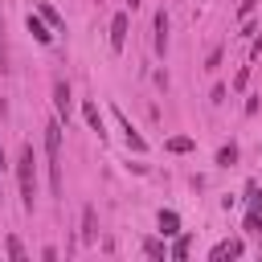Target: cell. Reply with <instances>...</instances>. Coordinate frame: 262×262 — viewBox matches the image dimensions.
Returning a JSON list of instances; mask_svg holds the SVG:
<instances>
[{"mask_svg": "<svg viewBox=\"0 0 262 262\" xmlns=\"http://www.w3.org/2000/svg\"><path fill=\"white\" fill-rule=\"evenodd\" d=\"M246 201H250V209H258V201H262V196H258V184H250V188H246Z\"/></svg>", "mask_w": 262, "mask_h": 262, "instance_id": "ffe728a7", "label": "cell"}, {"mask_svg": "<svg viewBox=\"0 0 262 262\" xmlns=\"http://www.w3.org/2000/svg\"><path fill=\"white\" fill-rule=\"evenodd\" d=\"M53 106H57V115H61V119H70V86H66L61 78L53 82Z\"/></svg>", "mask_w": 262, "mask_h": 262, "instance_id": "5b68a950", "label": "cell"}, {"mask_svg": "<svg viewBox=\"0 0 262 262\" xmlns=\"http://www.w3.org/2000/svg\"><path fill=\"white\" fill-rule=\"evenodd\" d=\"M29 33H33L41 45H49V41H53V33H49V29L41 25V16H33V12H29Z\"/></svg>", "mask_w": 262, "mask_h": 262, "instance_id": "30bf717a", "label": "cell"}, {"mask_svg": "<svg viewBox=\"0 0 262 262\" xmlns=\"http://www.w3.org/2000/svg\"><path fill=\"white\" fill-rule=\"evenodd\" d=\"M41 20H49V25H53V29H61V16H57V12H53V8H49V4H41Z\"/></svg>", "mask_w": 262, "mask_h": 262, "instance_id": "e0dca14e", "label": "cell"}, {"mask_svg": "<svg viewBox=\"0 0 262 262\" xmlns=\"http://www.w3.org/2000/svg\"><path fill=\"white\" fill-rule=\"evenodd\" d=\"M127 4H131V8H135V4H139V0H127Z\"/></svg>", "mask_w": 262, "mask_h": 262, "instance_id": "7402d4cb", "label": "cell"}, {"mask_svg": "<svg viewBox=\"0 0 262 262\" xmlns=\"http://www.w3.org/2000/svg\"><path fill=\"white\" fill-rule=\"evenodd\" d=\"M127 45V12H115V20H111V49L119 53Z\"/></svg>", "mask_w": 262, "mask_h": 262, "instance_id": "3957f363", "label": "cell"}, {"mask_svg": "<svg viewBox=\"0 0 262 262\" xmlns=\"http://www.w3.org/2000/svg\"><path fill=\"white\" fill-rule=\"evenodd\" d=\"M233 160H237V147H233V143H225V147L217 151V164H221V168H229Z\"/></svg>", "mask_w": 262, "mask_h": 262, "instance_id": "4fadbf2b", "label": "cell"}, {"mask_svg": "<svg viewBox=\"0 0 262 262\" xmlns=\"http://www.w3.org/2000/svg\"><path fill=\"white\" fill-rule=\"evenodd\" d=\"M45 160H49V188L61 196V119L45 123Z\"/></svg>", "mask_w": 262, "mask_h": 262, "instance_id": "6da1fadb", "label": "cell"}, {"mask_svg": "<svg viewBox=\"0 0 262 262\" xmlns=\"http://www.w3.org/2000/svg\"><path fill=\"white\" fill-rule=\"evenodd\" d=\"M94 233H98V221H94V205H86V209H82V242H94Z\"/></svg>", "mask_w": 262, "mask_h": 262, "instance_id": "52a82bcc", "label": "cell"}, {"mask_svg": "<svg viewBox=\"0 0 262 262\" xmlns=\"http://www.w3.org/2000/svg\"><path fill=\"white\" fill-rule=\"evenodd\" d=\"M143 254H147V258H164V242L147 237V242H143Z\"/></svg>", "mask_w": 262, "mask_h": 262, "instance_id": "9a60e30c", "label": "cell"}, {"mask_svg": "<svg viewBox=\"0 0 262 262\" xmlns=\"http://www.w3.org/2000/svg\"><path fill=\"white\" fill-rule=\"evenodd\" d=\"M0 176H4V151H0Z\"/></svg>", "mask_w": 262, "mask_h": 262, "instance_id": "44dd1931", "label": "cell"}, {"mask_svg": "<svg viewBox=\"0 0 262 262\" xmlns=\"http://www.w3.org/2000/svg\"><path fill=\"white\" fill-rule=\"evenodd\" d=\"M16 184H20V205L33 213V201H37V156H33V143L20 147V160H16Z\"/></svg>", "mask_w": 262, "mask_h": 262, "instance_id": "7a4b0ae2", "label": "cell"}, {"mask_svg": "<svg viewBox=\"0 0 262 262\" xmlns=\"http://www.w3.org/2000/svg\"><path fill=\"white\" fill-rule=\"evenodd\" d=\"M192 147H196V143H192L188 135H172V139H168V151H176V156H184V151H192Z\"/></svg>", "mask_w": 262, "mask_h": 262, "instance_id": "8fae6325", "label": "cell"}, {"mask_svg": "<svg viewBox=\"0 0 262 262\" xmlns=\"http://www.w3.org/2000/svg\"><path fill=\"white\" fill-rule=\"evenodd\" d=\"M246 229H250V233H262V213H258V209H250V217H246Z\"/></svg>", "mask_w": 262, "mask_h": 262, "instance_id": "2e32d148", "label": "cell"}, {"mask_svg": "<svg viewBox=\"0 0 262 262\" xmlns=\"http://www.w3.org/2000/svg\"><path fill=\"white\" fill-rule=\"evenodd\" d=\"M8 258H12V262H25V246H20V237H8Z\"/></svg>", "mask_w": 262, "mask_h": 262, "instance_id": "5bb4252c", "label": "cell"}, {"mask_svg": "<svg viewBox=\"0 0 262 262\" xmlns=\"http://www.w3.org/2000/svg\"><path fill=\"white\" fill-rule=\"evenodd\" d=\"M160 233L168 237V233H180V217L172 213V209H160Z\"/></svg>", "mask_w": 262, "mask_h": 262, "instance_id": "ba28073f", "label": "cell"}, {"mask_svg": "<svg viewBox=\"0 0 262 262\" xmlns=\"http://www.w3.org/2000/svg\"><path fill=\"white\" fill-rule=\"evenodd\" d=\"M82 115H86V123L102 135V115H98V106H94V102H86V106H82Z\"/></svg>", "mask_w": 262, "mask_h": 262, "instance_id": "7c38bea8", "label": "cell"}, {"mask_svg": "<svg viewBox=\"0 0 262 262\" xmlns=\"http://www.w3.org/2000/svg\"><path fill=\"white\" fill-rule=\"evenodd\" d=\"M0 66L8 70V49H4V16H0Z\"/></svg>", "mask_w": 262, "mask_h": 262, "instance_id": "d6986e66", "label": "cell"}, {"mask_svg": "<svg viewBox=\"0 0 262 262\" xmlns=\"http://www.w3.org/2000/svg\"><path fill=\"white\" fill-rule=\"evenodd\" d=\"M115 119H119V123H123V131H127V147H131V151H147V139L131 127V119H127L123 111H115Z\"/></svg>", "mask_w": 262, "mask_h": 262, "instance_id": "277c9868", "label": "cell"}, {"mask_svg": "<svg viewBox=\"0 0 262 262\" xmlns=\"http://www.w3.org/2000/svg\"><path fill=\"white\" fill-rule=\"evenodd\" d=\"M168 49V12L160 8L156 12V53H164Z\"/></svg>", "mask_w": 262, "mask_h": 262, "instance_id": "8992f818", "label": "cell"}, {"mask_svg": "<svg viewBox=\"0 0 262 262\" xmlns=\"http://www.w3.org/2000/svg\"><path fill=\"white\" fill-rule=\"evenodd\" d=\"M237 254H242V242H221V246H213V254H209V258H213V262H221V258H237Z\"/></svg>", "mask_w": 262, "mask_h": 262, "instance_id": "9c48e42d", "label": "cell"}, {"mask_svg": "<svg viewBox=\"0 0 262 262\" xmlns=\"http://www.w3.org/2000/svg\"><path fill=\"white\" fill-rule=\"evenodd\" d=\"M172 258H188V237H176V246H172Z\"/></svg>", "mask_w": 262, "mask_h": 262, "instance_id": "ac0fdd59", "label": "cell"}]
</instances>
